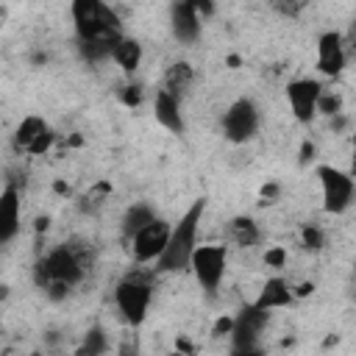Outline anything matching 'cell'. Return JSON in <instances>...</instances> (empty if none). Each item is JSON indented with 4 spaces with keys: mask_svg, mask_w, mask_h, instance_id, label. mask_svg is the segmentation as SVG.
<instances>
[{
    "mask_svg": "<svg viewBox=\"0 0 356 356\" xmlns=\"http://www.w3.org/2000/svg\"><path fill=\"white\" fill-rule=\"evenodd\" d=\"M92 264V250L86 242L81 239H70L64 245H58L56 250H50L47 256H42L33 264V281L39 289H47L50 284H67L75 286L86 267Z\"/></svg>",
    "mask_w": 356,
    "mask_h": 356,
    "instance_id": "1",
    "label": "cell"
},
{
    "mask_svg": "<svg viewBox=\"0 0 356 356\" xmlns=\"http://www.w3.org/2000/svg\"><path fill=\"white\" fill-rule=\"evenodd\" d=\"M203 211H206V200H195L184 211V217L172 225L170 242H167L164 253L156 259V270L159 273H181V270H189L192 253L197 248V225L203 220Z\"/></svg>",
    "mask_w": 356,
    "mask_h": 356,
    "instance_id": "2",
    "label": "cell"
},
{
    "mask_svg": "<svg viewBox=\"0 0 356 356\" xmlns=\"http://www.w3.org/2000/svg\"><path fill=\"white\" fill-rule=\"evenodd\" d=\"M78 42H120V19L103 0H72L70 6Z\"/></svg>",
    "mask_w": 356,
    "mask_h": 356,
    "instance_id": "3",
    "label": "cell"
},
{
    "mask_svg": "<svg viewBox=\"0 0 356 356\" xmlns=\"http://www.w3.org/2000/svg\"><path fill=\"white\" fill-rule=\"evenodd\" d=\"M317 178H320V189H323V209L328 214H342L348 211V206L356 197V184L350 172H342L331 164H320L317 167Z\"/></svg>",
    "mask_w": 356,
    "mask_h": 356,
    "instance_id": "4",
    "label": "cell"
},
{
    "mask_svg": "<svg viewBox=\"0 0 356 356\" xmlns=\"http://www.w3.org/2000/svg\"><path fill=\"white\" fill-rule=\"evenodd\" d=\"M270 320V312L261 309L259 303H245L239 314L234 317V331H231V350L234 353H256L259 350V334L264 331Z\"/></svg>",
    "mask_w": 356,
    "mask_h": 356,
    "instance_id": "5",
    "label": "cell"
},
{
    "mask_svg": "<svg viewBox=\"0 0 356 356\" xmlns=\"http://www.w3.org/2000/svg\"><path fill=\"white\" fill-rule=\"evenodd\" d=\"M225 261H228V250L225 245H197L192 253V273L200 284V289L206 295H214L222 275H225Z\"/></svg>",
    "mask_w": 356,
    "mask_h": 356,
    "instance_id": "6",
    "label": "cell"
},
{
    "mask_svg": "<svg viewBox=\"0 0 356 356\" xmlns=\"http://www.w3.org/2000/svg\"><path fill=\"white\" fill-rule=\"evenodd\" d=\"M153 298V284L150 281H136V278H122L114 289V300L117 309L122 312L128 325H142L147 317V306Z\"/></svg>",
    "mask_w": 356,
    "mask_h": 356,
    "instance_id": "7",
    "label": "cell"
},
{
    "mask_svg": "<svg viewBox=\"0 0 356 356\" xmlns=\"http://www.w3.org/2000/svg\"><path fill=\"white\" fill-rule=\"evenodd\" d=\"M259 131V108L250 97H239L228 106V111L222 114V134L228 142L242 145L248 139H253V134Z\"/></svg>",
    "mask_w": 356,
    "mask_h": 356,
    "instance_id": "8",
    "label": "cell"
},
{
    "mask_svg": "<svg viewBox=\"0 0 356 356\" xmlns=\"http://www.w3.org/2000/svg\"><path fill=\"white\" fill-rule=\"evenodd\" d=\"M170 234H172V225L170 222H164V220H153V222H147L142 231H136L134 234V259L139 261V264H145V261H156L161 253H164V248H167V242H170Z\"/></svg>",
    "mask_w": 356,
    "mask_h": 356,
    "instance_id": "9",
    "label": "cell"
},
{
    "mask_svg": "<svg viewBox=\"0 0 356 356\" xmlns=\"http://www.w3.org/2000/svg\"><path fill=\"white\" fill-rule=\"evenodd\" d=\"M320 92H323V86L317 81H312V78H298V81H292L286 86V103H289V108H292L298 122L309 125L314 120Z\"/></svg>",
    "mask_w": 356,
    "mask_h": 356,
    "instance_id": "10",
    "label": "cell"
},
{
    "mask_svg": "<svg viewBox=\"0 0 356 356\" xmlns=\"http://www.w3.org/2000/svg\"><path fill=\"white\" fill-rule=\"evenodd\" d=\"M317 70L328 78H337L345 70V44L337 31H325L317 39Z\"/></svg>",
    "mask_w": 356,
    "mask_h": 356,
    "instance_id": "11",
    "label": "cell"
},
{
    "mask_svg": "<svg viewBox=\"0 0 356 356\" xmlns=\"http://www.w3.org/2000/svg\"><path fill=\"white\" fill-rule=\"evenodd\" d=\"M200 14L195 11V6L189 0H175L170 8V25H172V36L181 44H192L200 36Z\"/></svg>",
    "mask_w": 356,
    "mask_h": 356,
    "instance_id": "12",
    "label": "cell"
},
{
    "mask_svg": "<svg viewBox=\"0 0 356 356\" xmlns=\"http://www.w3.org/2000/svg\"><path fill=\"white\" fill-rule=\"evenodd\" d=\"M19 231V186L8 184L0 195V242L8 245Z\"/></svg>",
    "mask_w": 356,
    "mask_h": 356,
    "instance_id": "13",
    "label": "cell"
},
{
    "mask_svg": "<svg viewBox=\"0 0 356 356\" xmlns=\"http://www.w3.org/2000/svg\"><path fill=\"white\" fill-rule=\"evenodd\" d=\"M153 114L161 128L170 134H184V117H181V97L170 95L167 89H159L153 97Z\"/></svg>",
    "mask_w": 356,
    "mask_h": 356,
    "instance_id": "14",
    "label": "cell"
},
{
    "mask_svg": "<svg viewBox=\"0 0 356 356\" xmlns=\"http://www.w3.org/2000/svg\"><path fill=\"white\" fill-rule=\"evenodd\" d=\"M295 300V292H292V286L284 281V278H267V284L261 286V292H259V298H256V303L261 306V309H284V306H289Z\"/></svg>",
    "mask_w": 356,
    "mask_h": 356,
    "instance_id": "15",
    "label": "cell"
},
{
    "mask_svg": "<svg viewBox=\"0 0 356 356\" xmlns=\"http://www.w3.org/2000/svg\"><path fill=\"white\" fill-rule=\"evenodd\" d=\"M111 58L117 61V67H120L122 72H134V70L139 67V61H142V44H139L136 39L122 36V39L114 44Z\"/></svg>",
    "mask_w": 356,
    "mask_h": 356,
    "instance_id": "16",
    "label": "cell"
},
{
    "mask_svg": "<svg viewBox=\"0 0 356 356\" xmlns=\"http://www.w3.org/2000/svg\"><path fill=\"white\" fill-rule=\"evenodd\" d=\"M192 78H195L192 67H189L186 61H178V64H172V67H170V70L164 72V83H161V89H167L170 95L181 97V95H184V92L189 89Z\"/></svg>",
    "mask_w": 356,
    "mask_h": 356,
    "instance_id": "17",
    "label": "cell"
},
{
    "mask_svg": "<svg viewBox=\"0 0 356 356\" xmlns=\"http://www.w3.org/2000/svg\"><path fill=\"white\" fill-rule=\"evenodd\" d=\"M156 220V211L147 206V203H134L128 211H125V217H122V236L125 239H134V234L136 231H142L147 222H153Z\"/></svg>",
    "mask_w": 356,
    "mask_h": 356,
    "instance_id": "18",
    "label": "cell"
},
{
    "mask_svg": "<svg viewBox=\"0 0 356 356\" xmlns=\"http://www.w3.org/2000/svg\"><path fill=\"white\" fill-rule=\"evenodd\" d=\"M228 231H231V239L236 245H242V248H253L259 242V236H261L259 234V225L253 222V217H245V214L234 217L231 225H228Z\"/></svg>",
    "mask_w": 356,
    "mask_h": 356,
    "instance_id": "19",
    "label": "cell"
},
{
    "mask_svg": "<svg viewBox=\"0 0 356 356\" xmlns=\"http://www.w3.org/2000/svg\"><path fill=\"white\" fill-rule=\"evenodd\" d=\"M111 195V184L108 181H97L89 192H83L81 195V200H78V209L83 211V214H95L103 203H106V197Z\"/></svg>",
    "mask_w": 356,
    "mask_h": 356,
    "instance_id": "20",
    "label": "cell"
},
{
    "mask_svg": "<svg viewBox=\"0 0 356 356\" xmlns=\"http://www.w3.org/2000/svg\"><path fill=\"white\" fill-rule=\"evenodd\" d=\"M47 125H44V120L42 117H25L19 125H17V134H14V145L17 147H25L28 150V145L44 131Z\"/></svg>",
    "mask_w": 356,
    "mask_h": 356,
    "instance_id": "21",
    "label": "cell"
},
{
    "mask_svg": "<svg viewBox=\"0 0 356 356\" xmlns=\"http://www.w3.org/2000/svg\"><path fill=\"white\" fill-rule=\"evenodd\" d=\"M108 350V342H106V334L100 325H92L83 337V345L78 348L81 356H97V353H106Z\"/></svg>",
    "mask_w": 356,
    "mask_h": 356,
    "instance_id": "22",
    "label": "cell"
},
{
    "mask_svg": "<svg viewBox=\"0 0 356 356\" xmlns=\"http://www.w3.org/2000/svg\"><path fill=\"white\" fill-rule=\"evenodd\" d=\"M339 111H342V97L337 92H320V97H317V114L334 117Z\"/></svg>",
    "mask_w": 356,
    "mask_h": 356,
    "instance_id": "23",
    "label": "cell"
},
{
    "mask_svg": "<svg viewBox=\"0 0 356 356\" xmlns=\"http://www.w3.org/2000/svg\"><path fill=\"white\" fill-rule=\"evenodd\" d=\"M300 242H303L306 250H320V248L325 245V234H323L317 225H303V231H300Z\"/></svg>",
    "mask_w": 356,
    "mask_h": 356,
    "instance_id": "24",
    "label": "cell"
},
{
    "mask_svg": "<svg viewBox=\"0 0 356 356\" xmlns=\"http://www.w3.org/2000/svg\"><path fill=\"white\" fill-rule=\"evenodd\" d=\"M53 139H56V134H53L50 128H44V131H42V134H39V136H36V139L28 145V153H31V156H44V153L50 150Z\"/></svg>",
    "mask_w": 356,
    "mask_h": 356,
    "instance_id": "25",
    "label": "cell"
},
{
    "mask_svg": "<svg viewBox=\"0 0 356 356\" xmlns=\"http://www.w3.org/2000/svg\"><path fill=\"white\" fill-rule=\"evenodd\" d=\"M120 100H122L128 108H136V106L142 103V86H136V83H128V86H122V92H120Z\"/></svg>",
    "mask_w": 356,
    "mask_h": 356,
    "instance_id": "26",
    "label": "cell"
},
{
    "mask_svg": "<svg viewBox=\"0 0 356 356\" xmlns=\"http://www.w3.org/2000/svg\"><path fill=\"white\" fill-rule=\"evenodd\" d=\"M284 261H286V250L284 248H270L264 253V264L267 267H284Z\"/></svg>",
    "mask_w": 356,
    "mask_h": 356,
    "instance_id": "27",
    "label": "cell"
},
{
    "mask_svg": "<svg viewBox=\"0 0 356 356\" xmlns=\"http://www.w3.org/2000/svg\"><path fill=\"white\" fill-rule=\"evenodd\" d=\"M231 331H234V317H220L214 323V328H211L214 337H222V334H231Z\"/></svg>",
    "mask_w": 356,
    "mask_h": 356,
    "instance_id": "28",
    "label": "cell"
},
{
    "mask_svg": "<svg viewBox=\"0 0 356 356\" xmlns=\"http://www.w3.org/2000/svg\"><path fill=\"white\" fill-rule=\"evenodd\" d=\"M314 153H317V147H314V142H312V139H306V142L300 145V164L306 167V164H309V161L314 159Z\"/></svg>",
    "mask_w": 356,
    "mask_h": 356,
    "instance_id": "29",
    "label": "cell"
},
{
    "mask_svg": "<svg viewBox=\"0 0 356 356\" xmlns=\"http://www.w3.org/2000/svg\"><path fill=\"white\" fill-rule=\"evenodd\" d=\"M189 3L195 6V11L200 17H211L214 14V0H189Z\"/></svg>",
    "mask_w": 356,
    "mask_h": 356,
    "instance_id": "30",
    "label": "cell"
},
{
    "mask_svg": "<svg viewBox=\"0 0 356 356\" xmlns=\"http://www.w3.org/2000/svg\"><path fill=\"white\" fill-rule=\"evenodd\" d=\"M275 8L286 17H295L298 14V0H275Z\"/></svg>",
    "mask_w": 356,
    "mask_h": 356,
    "instance_id": "31",
    "label": "cell"
},
{
    "mask_svg": "<svg viewBox=\"0 0 356 356\" xmlns=\"http://www.w3.org/2000/svg\"><path fill=\"white\" fill-rule=\"evenodd\" d=\"M278 192H281L278 184H264V186H261V197H264V203H273V200L278 197Z\"/></svg>",
    "mask_w": 356,
    "mask_h": 356,
    "instance_id": "32",
    "label": "cell"
},
{
    "mask_svg": "<svg viewBox=\"0 0 356 356\" xmlns=\"http://www.w3.org/2000/svg\"><path fill=\"white\" fill-rule=\"evenodd\" d=\"M328 120H331V131H334V134H339V131L348 125V117H345L342 111H339V114H334V117H328Z\"/></svg>",
    "mask_w": 356,
    "mask_h": 356,
    "instance_id": "33",
    "label": "cell"
},
{
    "mask_svg": "<svg viewBox=\"0 0 356 356\" xmlns=\"http://www.w3.org/2000/svg\"><path fill=\"white\" fill-rule=\"evenodd\" d=\"M292 292H295V298H306V295H312V292H314V284H312V281H303V284L292 286Z\"/></svg>",
    "mask_w": 356,
    "mask_h": 356,
    "instance_id": "34",
    "label": "cell"
},
{
    "mask_svg": "<svg viewBox=\"0 0 356 356\" xmlns=\"http://www.w3.org/2000/svg\"><path fill=\"white\" fill-rule=\"evenodd\" d=\"M175 348H178V350H184V353H195L192 342H189V339H184V337H178V339H175Z\"/></svg>",
    "mask_w": 356,
    "mask_h": 356,
    "instance_id": "35",
    "label": "cell"
},
{
    "mask_svg": "<svg viewBox=\"0 0 356 356\" xmlns=\"http://www.w3.org/2000/svg\"><path fill=\"white\" fill-rule=\"evenodd\" d=\"M53 192H56V195H70V184L56 181V184H53Z\"/></svg>",
    "mask_w": 356,
    "mask_h": 356,
    "instance_id": "36",
    "label": "cell"
},
{
    "mask_svg": "<svg viewBox=\"0 0 356 356\" xmlns=\"http://www.w3.org/2000/svg\"><path fill=\"white\" fill-rule=\"evenodd\" d=\"M239 64H242V58H239V56H228V67H231V70H236Z\"/></svg>",
    "mask_w": 356,
    "mask_h": 356,
    "instance_id": "37",
    "label": "cell"
},
{
    "mask_svg": "<svg viewBox=\"0 0 356 356\" xmlns=\"http://www.w3.org/2000/svg\"><path fill=\"white\" fill-rule=\"evenodd\" d=\"M47 222H50L47 217H39V220H36V231H47Z\"/></svg>",
    "mask_w": 356,
    "mask_h": 356,
    "instance_id": "38",
    "label": "cell"
},
{
    "mask_svg": "<svg viewBox=\"0 0 356 356\" xmlns=\"http://www.w3.org/2000/svg\"><path fill=\"white\" fill-rule=\"evenodd\" d=\"M350 175H356V150H353V159H350Z\"/></svg>",
    "mask_w": 356,
    "mask_h": 356,
    "instance_id": "39",
    "label": "cell"
},
{
    "mask_svg": "<svg viewBox=\"0 0 356 356\" xmlns=\"http://www.w3.org/2000/svg\"><path fill=\"white\" fill-rule=\"evenodd\" d=\"M350 39L356 42V22H353V28H350Z\"/></svg>",
    "mask_w": 356,
    "mask_h": 356,
    "instance_id": "40",
    "label": "cell"
},
{
    "mask_svg": "<svg viewBox=\"0 0 356 356\" xmlns=\"http://www.w3.org/2000/svg\"><path fill=\"white\" fill-rule=\"evenodd\" d=\"M353 147H356V131H353Z\"/></svg>",
    "mask_w": 356,
    "mask_h": 356,
    "instance_id": "41",
    "label": "cell"
}]
</instances>
